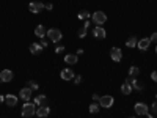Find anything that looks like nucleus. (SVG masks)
<instances>
[{
  "instance_id": "1",
  "label": "nucleus",
  "mask_w": 157,
  "mask_h": 118,
  "mask_svg": "<svg viewBox=\"0 0 157 118\" xmlns=\"http://www.w3.org/2000/svg\"><path fill=\"white\" fill-rule=\"evenodd\" d=\"M33 115H36V104L27 101V102L22 106V116L30 118V116H33Z\"/></svg>"
},
{
  "instance_id": "2",
  "label": "nucleus",
  "mask_w": 157,
  "mask_h": 118,
  "mask_svg": "<svg viewBox=\"0 0 157 118\" xmlns=\"http://www.w3.org/2000/svg\"><path fill=\"white\" fill-rule=\"evenodd\" d=\"M46 36L49 38V41H52V43H60L61 38H63V35H61V32H60L58 29H50V30H47V35H46Z\"/></svg>"
},
{
  "instance_id": "3",
  "label": "nucleus",
  "mask_w": 157,
  "mask_h": 118,
  "mask_svg": "<svg viewBox=\"0 0 157 118\" xmlns=\"http://www.w3.org/2000/svg\"><path fill=\"white\" fill-rule=\"evenodd\" d=\"M93 22H94L96 25H99V27H102V25L107 22V14H105L104 11H96V13H93Z\"/></svg>"
},
{
  "instance_id": "4",
  "label": "nucleus",
  "mask_w": 157,
  "mask_h": 118,
  "mask_svg": "<svg viewBox=\"0 0 157 118\" xmlns=\"http://www.w3.org/2000/svg\"><path fill=\"white\" fill-rule=\"evenodd\" d=\"M113 96H110V95H104V96H101V99H99V106L101 107H104V109H110L112 106H113Z\"/></svg>"
},
{
  "instance_id": "5",
  "label": "nucleus",
  "mask_w": 157,
  "mask_h": 118,
  "mask_svg": "<svg viewBox=\"0 0 157 118\" xmlns=\"http://www.w3.org/2000/svg\"><path fill=\"white\" fill-rule=\"evenodd\" d=\"M110 58H112L113 61H121V58H123V50H121L120 47H112V49H110Z\"/></svg>"
},
{
  "instance_id": "6",
  "label": "nucleus",
  "mask_w": 157,
  "mask_h": 118,
  "mask_svg": "<svg viewBox=\"0 0 157 118\" xmlns=\"http://www.w3.org/2000/svg\"><path fill=\"white\" fill-rule=\"evenodd\" d=\"M134 110H135L137 115H146V113H149V107L146 106V104H143V102H137Z\"/></svg>"
},
{
  "instance_id": "7",
  "label": "nucleus",
  "mask_w": 157,
  "mask_h": 118,
  "mask_svg": "<svg viewBox=\"0 0 157 118\" xmlns=\"http://www.w3.org/2000/svg\"><path fill=\"white\" fill-rule=\"evenodd\" d=\"M44 8H46V5L41 3V2H32V3L29 5V10H30L32 13H35V14H36V13H41Z\"/></svg>"
},
{
  "instance_id": "8",
  "label": "nucleus",
  "mask_w": 157,
  "mask_h": 118,
  "mask_svg": "<svg viewBox=\"0 0 157 118\" xmlns=\"http://www.w3.org/2000/svg\"><path fill=\"white\" fill-rule=\"evenodd\" d=\"M60 76H61L63 81H72V79L75 77L74 71H72V69H69V68H64V69L60 73Z\"/></svg>"
},
{
  "instance_id": "9",
  "label": "nucleus",
  "mask_w": 157,
  "mask_h": 118,
  "mask_svg": "<svg viewBox=\"0 0 157 118\" xmlns=\"http://www.w3.org/2000/svg\"><path fill=\"white\" fill-rule=\"evenodd\" d=\"M0 81H2V82H11L13 81V71L3 69L2 73H0Z\"/></svg>"
},
{
  "instance_id": "10",
  "label": "nucleus",
  "mask_w": 157,
  "mask_h": 118,
  "mask_svg": "<svg viewBox=\"0 0 157 118\" xmlns=\"http://www.w3.org/2000/svg\"><path fill=\"white\" fill-rule=\"evenodd\" d=\"M32 88H29V87H25V88H22L21 90V93H19V96L25 101V102H27V101H30V98H32Z\"/></svg>"
},
{
  "instance_id": "11",
  "label": "nucleus",
  "mask_w": 157,
  "mask_h": 118,
  "mask_svg": "<svg viewBox=\"0 0 157 118\" xmlns=\"http://www.w3.org/2000/svg\"><path fill=\"white\" fill-rule=\"evenodd\" d=\"M93 35L98 38V39H104L107 36V33H105V30H104V27H99V25H96V27L93 29Z\"/></svg>"
},
{
  "instance_id": "12",
  "label": "nucleus",
  "mask_w": 157,
  "mask_h": 118,
  "mask_svg": "<svg viewBox=\"0 0 157 118\" xmlns=\"http://www.w3.org/2000/svg\"><path fill=\"white\" fill-rule=\"evenodd\" d=\"M149 44H151L149 38H141V39H138V43H137V47H138L140 50H146V49L149 47Z\"/></svg>"
},
{
  "instance_id": "13",
  "label": "nucleus",
  "mask_w": 157,
  "mask_h": 118,
  "mask_svg": "<svg viewBox=\"0 0 157 118\" xmlns=\"http://www.w3.org/2000/svg\"><path fill=\"white\" fill-rule=\"evenodd\" d=\"M50 113V109L47 107V106H39L38 109H36V115L39 116V118H44V116H47Z\"/></svg>"
},
{
  "instance_id": "14",
  "label": "nucleus",
  "mask_w": 157,
  "mask_h": 118,
  "mask_svg": "<svg viewBox=\"0 0 157 118\" xmlns=\"http://www.w3.org/2000/svg\"><path fill=\"white\" fill-rule=\"evenodd\" d=\"M90 27V21L86 19V21H83V25L80 29H78V32H77V35H78V38H85L86 36V29Z\"/></svg>"
},
{
  "instance_id": "15",
  "label": "nucleus",
  "mask_w": 157,
  "mask_h": 118,
  "mask_svg": "<svg viewBox=\"0 0 157 118\" xmlns=\"http://www.w3.org/2000/svg\"><path fill=\"white\" fill-rule=\"evenodd\" d=\"M5 102H6V106L14 107V106H17V98L14 95H6L5 96Z\"/></svg>"
},
{
  "instance_id": "16",
  "label": "nucleus",
  "mask_w": 157,
  "mask_h": 118,
  "mask_svg": "<svg viewBox=\"0 0 157 118\" xmlns=\"http://www.w3.org/2000/svg\"><path fill=\"white\" fill-rule=\"evenodd\" d=\"M35 35L38 38H44L47 35V32H46V29L43 27V25H36V27H35Z\"/></svg>"
},
{
  "instance_id": "17",
  "label": "nucleus",
  "mask_w": 157,
  "mask_h": 118,
  "mask_svg": "<svg viewBox=\"0 0 157 118\" xmlns=\"http://www.w3.org/2000/svg\"><path fill=\"white\" fill-rule=\"evenodd\" d=\"M132 85H130V82H124L123 85H121V93L123 95H130L132 93Z\"/></svg>"
},
{
  "instance_id": "18",
  "label": "nucleus",
  "mask_w": 157,
  "mask_h": 118,
  "mask_svg": "<svg viewBox=\"0 0 157 118\" xmlns=\"http://www.w3.org/2000/svg\"><path fill=\"white\" fill-rule=\"evenodd\" d=\"M64 61L68 65H75L77 63V55L75 54H66L64 55Z\"/></svg>"
},
{
  "instance_id": "19",
  "label": "nucleus",
  "mask_w": 157,
  "mask_h": 118,
  "mask_svg": "<svg viewBox=\"0 0 157 118\" xmlns=\"http://www.w3.org/2000/svg\"><path fill=\"white\" fill-rule=\"evenodd\" d=\"M43 49H44V47L39 44V43H33V44L30 46V52H32V54H39Z\"/></svg>"
},
{
  "instance_id": "20",
  "label": "nucleus",
  "mask_w": 157,
  "mask_h": 118,
  "mask_svg": "<svg viewBox=\"0 0 157 118\" xmlns=\"http://www.w3.org/2000/svg\"><path fill=\"white\" fill-rule=\"evenodd\" d=\"M46 101H47V98L44 95H39V96L35 98V104H36V106H46Z\"/></svg>"
},
{
  "instance_id": "21",
  "label": "nucleus",
  "mask_w": 157,
  "mask_h": 118,
  "mask_svg": "<svg viewBox=\"0 0 157 118\" xmlns=\"http://www.w3.org/2000/svg\"><path fill=\"white\" fill-rule=\"evenodd\" d=\"M77 18L80 19V21H86V19L90 18V11H88V10H82V11L77 14Z\"/></svg>"
},
{
  "instance_id": "22",
  "label": "nucleus",
  "mask_w": 157,
  "mask_h": 118,
  "mask_svg": "<svg viewBox=\"0 0 157 118\" xmlns=\"http://www.w3.org/2000/svg\"><path fill=\"white\" fill-rule=\"evenodd\" d=\"M137 43H138V39L135 36H132V38H129L127 41H126V46L127 47H137Z\"/></svg>"
},
{
  "instance_id": "23",
  "label": "nucleus",
  "mask_w": 157,
  "mask_h": 118,
  "mask_svg": "<svg viewBox=\"0 0 157 118\" xmlns=\"http://www.w3.org/2000/svg\"><path fill=\"white\" fill-rule=\"evenodd\" d=\"M99 109H101V106H99L98 102H93V104L90 106V112H91V113H98Z\"/></svg>"
},
{
  "instance_id": "24",
  "label": "nucleus",
  "mask_w": 157,
  "mask_h": 118,
  "mask_svg": "<svg viewBox=\"0 0 157 118\" xmlns=\"http://www.w3.org/2000/svg\"><path fill=\"white\" fill-rule=\"evenodd\" d=\"M138 73H140V69H138L137 66H132V68L129 69V77H137Z\"/></svg>"
},
{
  "instance_id": "25",
  "label": "nucleus",
  "mask_w": 157,
  "mask_h": 118,
  "mask_svg": "<svg viewBox=\"0 0 157 118\" xmlns=\"http://www.w3.org/2000/svg\"><path fill=\"white\" fill-rule=\"evenodd\" d=\"M29 88H32V90H38V84L36 82H33V81H29Z\"/></svg>"
},
{
  "instance_id": "26",
  "label": "nucleus",
  "mask_w": 157,
  "mask_h": 118,
  "mask_svg": "<svg viewBox=\"0 0 157 118\" xmlns=\"http://www.w3.org/2000/svg\"><path fill=\"white\" fill-rule=\"evenodd\" d=\"M149 41H151V43H157V32H154V33L149 36Z\"/></svg>"
},
{
  "instance_id": "27",
  "label": "nucleus",
  "mask_w": 157,
  "mask_h": 118,
  "mask_svg": "<svg viewBox=\"0 0 157 118\" xmlns=\"http://www.w3.org/2000/svg\"><path fill=\"white\" fill-rule=\"evenodd\" d=\"M151 79H152L154 82H157V71H152L151 73Z\"/></svg>"
},
{
  "instance_id": "28",
  "label": "nucleus",
  "mask_w": 157,
  "mask_h": 118,
  "mask_svg": "<svg viewBox=\"0 0 157 118\" xmlns=\"http://www.w3.org/2000/svg\"><path fill=\"white\" fill-rule=\"evenodd\" d=\"M74 82H75V84L78 85V84L82 82V77H80V76H75V77H74Z\"/></svg>"
},
{
  "instance_id": "29",
  "label": "nucleus",
  "mask_w": 157,
  "mask_h": 118,
  "mask_svg": "<svg viewBox=\"0 0 157 118\" xmlns=\"http://www.w3.org/2000/svg\"><path fill=\"white\" fill-rule=\"evenodd\" d=\"M63 50H64V46H58V47L55 49V52H57V54H61Z\"/></svg>"
},
{
  "instance_id": "30",
  "label": "nucleus",
  "mask_w": 157,
  "mask_h": 118,
  "mask_svg": "<svg viewBox=\"0 0 157 118\" xmlns=\"http://www.w3.org/2000/svg\"><path fill=\"white\" fill-rule=\"evenodd\" d=\"M152 112H154V115L157 113V102H152Z\"/></svg>"
},
{
  "instance_id": "31",
  "label": "nucleus",
  "mask_w": 157,
  "mask_h": 118,
  "mask_svg": "<svg viewBox=\"0 0 157 118\" xmlns=\"http://www.w3.org/2000/svg\"><path fill=\"white\" fill-rule=\"evenodd\" d=\"M41 46H43V47H46V46H47V39L41 38Z\"/></svg>"
},
{
  "instance_id": "32",
  "label": "nucleus",
  "mask_w": 157,
  "mask_h": 118,
  "mask_svg": "<svg viewBox=\"0 0 157 118\" xmlns=\"http://www.w3.org/2000/svg\"><path fill=\"white\" fill-rule=\"evenodd\" d=\"M99 99H101V96L94 93V95H93V101H99Z\"/></svg>"
},
{
  "instance_id": "33",
  "label": "nucleus",
  "mask_w": 157,
  "mask_h": 118,
  "mask_svg": "<svg viewBox=\"0 0 157 118\" xmlns=\"http://www.w3.org/2000/svg\"><path fill=\"white\" fill-rule=\"evenodd\" d=\"M52 8H54V5H52V3H47L46 5V10H52Z\"/></svg>"
},
{
  "instance_id": "34",
  "label": "nucleus",
  "mask_w": 157,
  "mask_h": 118,
  "mask_svg": "<svg viewBox=\"0 0 157 118\" xmlns=\"http://www.w3.org/2000/svg\"><path fill=\"white\" fill-rule=\"evenodd\" d=\"M145 116H146V118H154V115H151V113H146Z\"/></svg>"
},
{
  "instance_id": "35",
  "label": "nucleus",
  "mask_w": 157,
  "mask_h": 118,
  "mask_svg": "<svg viewBox=\"0 0 157 118\" xmlns=\"http://www.w3.org/2000/svg\"><path fill=\"white\" fill-rule=\"evenodd\" d=\"M3 101H5V98H3L2 95H0V102H3Z\"/></svg>"
},
{
  "instance_id": "36",
  "label": "nucleus",
  "mask_w": 157,
  "mask_h": 118,
  "mask_svg": "<svg viewBox=\"0 0 157 118\" xmlns=\"http://www.w3.org/2000/svg\"><path fill=\"white\" fill-rule=\"evenodd\" d=\"M155 54H157V46H155Z\"/></svg>"
},
{
  "instance_id": "37",
  "label": "nucleus",
  "mask_w": 157,
  "mask_h": 118,
  "mask_svg": "<svg viewBox=\"0 0 157 118\" xmlns=\"http://www.w3.org/2000/svg\"><path fill=\"white\" fill-rule=\"evenodd\" d=\"M130 118H135V116H130Z\"/></svg>"
},
{
  "instance_id": "38",
  "label": "nucleus",
  "mask_w": 157,
  "mask_h": 118,
  "mask_svg": "<svg viewBox=\"0 0 157 118\" xmlns=\"http://www.w3.org/2000/svg\"><path fill=\"white\" fill-rule=\"evenodd\" d=\"M155 98H157V96H155ZM155 102H157V101H155Z\"/></svg>"
}]
</instances>
